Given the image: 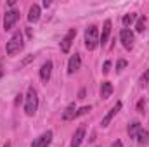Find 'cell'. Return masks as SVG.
Segmentation results:
<instances>
[{
	"instance_id": "6da1fadb",
	"label": "cell",
	"mask_w": 149,
	"mask_h": 147,
	"mask_svg": "<svg viewBox=\"0 0 149 147\" xmlns=\"http://www.w3.org/2000/svg\"><path fill=\"white\" fill-rule=\"evenodd\" d=\"M38 109V97H37V90L33 87L28 88V94H26V101H24V112L28 116H33Z\"/></svg>"
},
{
	"instance_id": "7a4b0ae2",
	"label": "cell",
	"mask_w": 149,
	"mask_h": 147,
	"mask_svg": "<svg viewBox=\"0 0 149 147\" xmlns=\"http://www.w3.org/2000/svg\"><path fill=\"white\" fill-rule=\"evenodd\" d=\"M21 49H23V35H21V31H17V33H14L10 37V40L7 42L5 50H7L9 55H16V54H19Z\"/></svg>"
},
{
	"instance_id": "3957f363",
	"label": "cell",
	"mask_w": 149,
	"mask_h": 147,
	"mask_svg": "<svg viewBox=\"0 0 149 147\" xmlns=\"http://www.w3.org/2000/svg\"><path fill=\"white\" fill-rule=\"evenodd\" d=\"M97 45H99V30H97V26L92 24L85 30V47L88 50H94Z\"/></svg>"
},
{
	"instance_id": "277c9868",
	"label": "cell",
	"mask_w": 149,
	"mask_h": 147,
	"mask_svg": "<svg viewBox=\"0 0 149 147\" xmlns=\"http://www.w3.org/2000/svg\"><path fill=\"white\" fill-rule=\"evenodd\" d=\"M74 37H76V30L71 28V30L64 35V38L61 40V50H63L64 54L70 52V49H71V45H73V42H74Z\"/></svg>"
},
{
	"instance_id": "5b68a950",
	"label": "cell",
	"mask_w": 149,
	"mask_h": 147,
	"mask_svg": "<svg viewBox=\"0 0 149 147\" xmlns=\"http://www.w3.org/2000/svg\"><path fill=\"white\" fill-rule=\"evenodd\" d=\"M120 40H121V43H123V47L127 49V50H132L134 49V42H135V37H134V33L130 31V30H121V33H120Z\"/></svg>"
},
{
	"instance_id": "8992f818",
	"label": "cell",
	"mask_w": 149,
	"mask_h": 147,
	"mask_svg": "<svg viewBox=\"0 0 149 147\" xmlns=\"http://www.w3.org/2000/svg\"><path fill=\"white\" fill-rule=\"evenodd\" d=\"M17 19H19V12H17V10H14V9L7 10L5 16H3V28H5V30H12V26L16 24Z\"/></svg>"
},
{
	"instance_id": "52a82bcc",
	"label": "cell",
	"mask_w": 149,
	"mask_h": 147,
	"mask_svg": "<svg viewBox=\"0 0 149 147\" xmlns=\"http://www.w3.org/2000/svg\"><path fill=\"white\" fill-rule=\"evenodd\" d=\"M50 142H52V132L47 130V132H43L38 139H35V142L31 144V147H49Z\"/></svg>"
},
{
	"instance_id": "ba28073f",
	"label": "cell",
	"mask_w": 149,
	"mask_h": 147,
	"mask_svg": "<svg viewBox=\"0 0 149 147\" xmlns=\"http://www.w3.org/2000/svg\"><path fill=\"white\" fill-rule=\"evenodd\" d=\"M121 109V102H116L114 106H113L111 109H109V112L102 118V121H101V125H102V128H106V126H109V123H111V119L118 114V111Z\"/></svg>"
},
{
	"instance_id": "9c48e42d",
	"label": "cell",
	"mask_w": 149,
	"mask_h": 147,
	"mask_svg": "<svg viewBox=\"0 0 149 147\" xmlns=\"http://www.w3.org/2000/svg\"><path fill=\"white\" fill-rule=\"evenodd\" d=\"M50 74H52V62L47 61V62H43L42 68H40V80H42L43 83H47V81L50 80Z\"/></svg>"
},
{
	"instance_id": "30bf717a",
	"label": "cell",
	"mask_w": 149,
	"mask_h": 147,
	"mask_svg": "<svg viewBox=\"0 0 149 147\" xmlns=\"http://www.w3.org/2000/svg\"><path fill=\"white\" fill-rule=\"evenodd\" d=\"M80 66H81V57H80V54L71 55V57H70V62H68V73L73 74L74 71L80 69Z\"/></svg>"
},
{
	"instance_id": "8fae6325",
	"label": "cell",
	"mask_w": 149,
	"mask_h": 147,
	"mask_svg": "<svg viewBox=\"0 0 149 147\" xmlns=\"http://www.w3.org/2000/svg\"><path fill=\"white\" fill-rule=\"evenodd\" d=\"M109 35H111V21L106 19L104 21V26H102V35L99 37V43L101 45H106L108 40H109Z\"/></svg>"
},
{
	"instance_id": "7c38bea8",
	"label": "cell",
	"mask_w": 149,
	"mask_h": 147,
	"mask_svg": "<svg viewBox=\"0 0 149 147\" xmlns=\"http://www.w3.org/2000/svg\"><path fill=\"white\" fill-rule=\"evenodd\" d=\"M83 137H85V126L81 125V126H78V130L74 132L73 140H71V147H80L81 140H83Z\"/></svg>"
},
{
	"instance_id": "4fadbf2b",
	"label": "cell",
	"mask_w": 149,
	"mask_h": 147,
	"mask_svg": "<svg viewBox=\"0 0 149 147\" xmlns=\"http://www.w3.org/2000/svg\"><path fill=\"white\" fill-rule=\"evenodd\" d=\"M111 94H113L111 81H102V85H101V97H102V99H109Z\"/></svg>"
},
{
	"instance_id": "5bb4252c",
	"label": "cell",
	"mask_w": 149,
	"mask_h": 147,
	"mask_svg": "<svg viewBox=\"0 0 149 147\" xmlns=\"http://www.w3.org/2000/svg\"><path fill=\"white\" fill-rule=\"evenodd\" d=\"M38 19H40V7H38L37 3H33V5L30 7V14H28V21H30V23H37Z\"/></svg>"
},
{
	"instance_id": "9a60e30c",
	"label": "cell",
	"mask_w": 149,
	"mask_h": 147,
	"mask_svg": "<svg viewBox=\"0 0 149 147\" xmlns=\"http://www.w3.org/2000/svg\"><path fill=\"white\" fill-rule=\"evenodd\" d=\"M141 121H132L130 125H128V128H127V132H128V135L130 137H137V133L141 132Z\"/></svg>"
},
{
	"instance_id": "2e32d148",
	"label": "cell",
	"mask_w": 149,
	"mask_h": 147,
	"mask_svg": "<svg viewBox=\"0 0 149 147\" xmlns=\"http://www.w3.org/2000/svg\"><path fill=\"white\" fill-rule=\"evenodd\" d=\"M76 106H74V104H70V106H68V107H66V111H64V112H63V119H66V121H68V119H73V118H76Z\"/></svg>"
},
{
	"instance_id": "e0dca14e",
	"label": "cell",
	"mask_w": 149,
	"mask_h": 147,
	"mask_svg": "<svg viewBox=\"0 0 149 147\" xmlns=\"http://www.w3.org/2000/svg\"><path fill=\"white\" fill-rule=\"evenodd\" d=\"M135 139H137V142H139V144H146V142L149 140V132H148V130H144V128H141V132L137 133V137H135Z\"/></svg>"
},
{
	"instance_id": "ac0fdd59",
	"label": "cell",
	"mask_w": 149,
	"mask_h": 147,
	"mask_svg": "<svg viewBox=\"0 0 149 147\" xmlns=\"http://www.w3.org/2000/svg\"><path fill=\"white\" fill-rule=\"evenodd\" d=\"M135 19H137V14H134V12H132V14L123 16V26H125V28H128V26H130Z\"/></svg>"
},
{
	"instance_id": "d6986e66",
	"label": "cell",
	"mask_w": 149,
	"mask_h": 147,
	"mask_svg": "<svg viewBox=\"0 0 149 147\" xmlns=\"http://www.w3.org/2000/svg\"><path fill=\"white\" fill-rule=\"evenodd\" d=\"M144 24H146L144 17H139V19H137V23H135V30H137L139 33H142V31H144Z\"/></svg>"
},
{
	"instance_id": "ffe728a7",
	"label": "cell",
	"mask_w": 149,
	"mask_h": 147,
	"mask_svg": "<svg viewBox=\"0 0 149 147\" xmlns=\"http://www.w3.org/2000/svg\"><path fill=\"white\" fill-rule=\"evenodd\" d=\"M139 83H141V87H144V85H148V83H149V69H148L144 74H142V76H141Z\"/></svg>"
},
{
	"instance_id": "44dd1931",
	"label": "cell",
	"mask_w": 149,
	"mask_h": 147,
	"mask_svg": "<svg viewBox=\"0 0 149 147\" xmlns=\"http://www.w3.org/2000/svg\"><path fill=\"white\" fill-rule=\"evenodd\" d=\"M127 64H128V62H127L125 59H120V61L116 62V71H121L123 68H127Z\"/></svg>"
},
{
	"instance_id": "7402d4cb",
	"label": "cell",
	"mask_w": 149,
	"mask_h": 147,
	"mask_svg": "<svg viewBox=\"0 0 149 147\" xmlns=\"http://www.w3.org/2000/svg\"><path fill=\"white\" fill-rule=\"evenodd\" d=\"M90 111V106H83V107H80V109L76 111V116H83V114H87Z\"/></svg>"
},
{
	"instance_id": "603a6c76",
	"label": "cell",
	"mask_w": 149,
	"mask_h": 147,
	"mask_svg": "<svg viewBox=\"0 0 149 147\" xmlns=\"http://www.w3.org/2000/svg\"><path fill=\"white\" fill-rule=\"evenodd\" d=\"M109 69H111V61H106L102 66V73H109Z\"/></svg>"
},
{
	"instance_id": "cb8c5ba5",
	"label": "cell",
	"mask_w": 149,
	"mask_h": 147,
	"mask_svg": "<svg viewBox=\"0 0 149 147\" xmlns=\"http://www.w3.org/2000/svg\"><path fill=\"white\" fill-rule=\"evenodd\" d=\"M137 111L139 112H144V101H139L137 102Z\"/></svg>"
},
{
	"instance_id": "d4e9b609",
	"label": "cell",
	"mask_w": 149,
	"mask_h": 147,
	"mask_svg": "<svg viewBox=\"0 0 149 147\" xmlns=\"http://www.w3.org/2000/svg\"><path fill=\"white\" fill-rule=\"evenodd\" d=\"M111 147H123V144H121V140H116L111 144Z\"/></svg>"
},
{
	"instance_id": "484cf974",
	"label": "cell",
	"mask_w": 149,
	"mask_h": 147,
	"mask_svg": "<svg viewBox=\"0 0 149 147\" xmlns=\"http://www.w3.org/2000/svg\"><path fill=\"white\" fill-rule=\"evenodd\" d=\"M78 99H85V90H83V88L80 90V94H78Z\"/></svg>"
},
{
	"instance_id": "4316f807",
	"label": "cell",
	"mask_w": 149,
	"mask_h": 147,
	"mask_svg": "<svg viewBox=\"0 0 149 147\" xmlns=\"http://www.w3.org/2000/svg\"><path fill=\"white\" fill-rule=\"evenodd\" d=\"M3 76V69H2V64H0V78Z\"/></svg>"
},
{
	"instance_id": "83f0119b",
	"label": "cell",
	"mask_w": 149,
	"mask_h": 147,
	"mask_svg": "<svg viewBox=\"0 0 149 147\" xmlns=\"http://www.w3.org/2000/svg\"><path fill=\"white\" fill-rule=\"evenodd\" d=\"M3 147H10V144H9V142H7V144H5V146H3Z\"/></svg>"
}]
</instances>
